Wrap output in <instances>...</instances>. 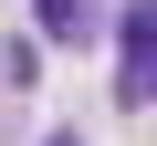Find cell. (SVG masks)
Returning a JSON list of instances; mask_svg holds the SVG:
<instances>
[{"label":"cell","instance_id":"1","mask_svg":"<svg viewBox=\"0 0 157 146\" xmlns=\"http://www.w3.org/2000/svg\"><path fill=\"white\" fill-rule=\"evenodd\" d=\"M115 104H157V0H126V21H115Z\"/></svg>","mask_w":157,"mask_h":146},{"label":"cell","instance_id":"2","mask_svg":"<svg viewBox=\"0 0 157 146\" xmlns=\"http://www.w3.org/2000/svg\"><path fill=\"white\" fill-rule=\"evenodd\" d=\"M94 31H105V21H94V0H42V42L73 52V42H94Z\"/></svg>","mask_w":157,"mask_h":146},{"label":"cell","instance_id":"3","mask_svg":"<svg viewBox=\"0 0 157 146\" xmlns=\"http://www.w3.org/2000/svg\"><path fill=\"white\" fill-rule=\"evenodd\" d=\"M42 146H84V136H42Z\"/></svg>","mask_w":157,"mask_h":146}]
</instances>
